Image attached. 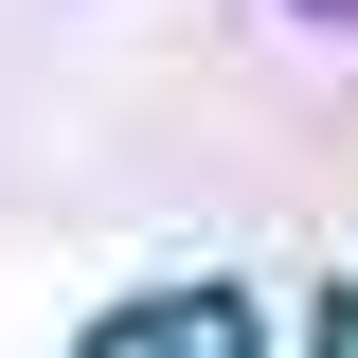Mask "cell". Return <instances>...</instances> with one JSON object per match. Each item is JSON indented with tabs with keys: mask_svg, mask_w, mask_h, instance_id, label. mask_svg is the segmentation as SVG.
I'll return each mask as SVG.
<instances>
[{
	"mask_svg": "<svg viewBox=\"0 0 358 358\" xmlns=\"http://www.w3.org/2000/svg\"><path fill=\"white\" fill-rule=\"evenodd\" d=\"M108 358H233V305H143L108 322Z\"/></svg>",
	"mask_w": 358,
	"mask_h": 358,
	"instance_id": "6da1fadb",
	"label": "cell"
},
{
	"mask_svg": "<svg viewBox=\"0 0 358 358\" xmlns=\"http://www.w3.org/2000/svg\"><path fill=\"white\" fill-rule=\"evenodd\" d=\"M305 18H358V0H305Z\"/></svg>",
	"mask_w": 358,
	"mask_h": 358,
	"instance_id": "7a4b0ae2",
	"label": "cell"
}]
</instances>
